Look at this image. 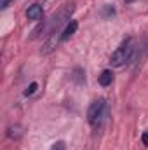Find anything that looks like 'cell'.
<instances>
[{
    "label": "cell",
    "instance_id": "1",
    "mask_svg": "<svg viewBox=\"0 0 148 150\" xmlns=\"http://www.w3.org/2000/svg\"><path fill=\"white\" fill-rule=\"evenodd\" d=\"M134 52H136V45H134V38H125L118 47L117 51L111 54L110 63L113 67H122L125 63H131L132 58H134Z\"/></svg>",
    "mask_w": 148,
    "mask_h": 150
},
{
    "label": "cell",
    "instance_id": "2",
    "mask_svg": "<svg viewBox=\"0 0 148 150\" xmlns=\"http://www.w3.org/2000/svg\"><path fill=\"white\" fill-rule=\"evenodd\" d=\"M106 117V101L103 98L94 100L87 110V120L91 126H99L103 122V119Z\"/></svg>",
    "mask_w": 148,
    "mask_h": 150
},
{
    "label": "cell",
    "instance_id": "3",
    "mask_svg": "<svg viewBox=\"0 0 148 150\" xmlns=\"http://www.w3.org/2000/svg\"><path fill=\"white\" fill-rule=\"evenodd\" d=\"M42 16H44V9H42L40 4H32V5L26 9V18L32 19V21H38V19H42Z\"/></svg>",
    "mask_w": 148,
    "mask_h": 150
},
{
    "label": "cell",
    "instance_id": "4",
    "mask_svg": "<svg viewBox=\"0 0 148 150\" xmlns=\"http://www.w3.org/2000/svg\"><path fill=\"white\" fill-rule=\"evenodd\" d=\"M77 28H78V23H77L75 19L68 21V23H66V26H65V28H63V32H61V38H59V40H61V42H66V40L72 37L75 32H77Z\"/></svg>",
    "mask_w": 148,
    "mask_h": 150
},
{
    "label": "cell",
    "instance_id": "5",
    "mask_svg": "<svg viewBox=\"0 0 148 150\" xmlns=\"http://www.w3.org/2000/svg\"><path fill=\"white\" fill-rule=\"evenodd\" d=\"M98 82H99V86L108 87L111 82H113V74H111V70H103L101 74L98 75Z\"/></svg>",
    "mask_w": 148,
    "mask_h": 150
},
{
    "label": "cell",
    "instance_id": "6",
    "mask_svg": "<svg viewBox=\"0 0 148 150\" xmlns=\"http://www.w3.org/2000/svg\"><path fill=\"white\" fill-rule=\"evenodd\" d=\"M72 80H73L75 84H78V86L84 84V82H85V74H84V70L77 67L73 72H72Z\"/></svg>",
    "mask_w": 148,
    "mask_h": 150
},
{
    "label": "cell",
    "instance_id": "7",
    "mask_svg": "<svg viewBox=\"0 0 148 150\" xmlns=\"http://www.w3.org/2000/svg\"><path fill=\"white\" fill-rule=\"evenodd\" d=\"M21 134H23V127L21 126H11L9 131H7V136L12 138V140H18Z\"/></svg>",
    "mask_w": 148,
    "mask_h": 150
},
{
    "label": "cell",
    "instance_id": "8",
    "mask_svg": "<svg viewBox=\"0 0 148 150\" xmlns=\"http://www.w3.org/2000/svg\"><path fill=\"white\" fill-rule=\"evenodd\" d=\"M101 16H103V18H111V16H115V9L106 4V5L103 7V11H101Z\"/></svg>",
    "mask_w": 148,
    "mask_h": 150
},
{
    "label": "cell",
    "instance_id": "9",
    "mask_svg": "<svg viewBox=\"0 0 148 150\" xmlns=\"http://www.w3.org/2000/svg\"><path fill=\"white\" fill-rule=\"evenodd\" d=\"M37 82H32V84H30V86H28V89H26V91H25V96H32V94H33V93H35V91H37Z\"/></svg>",
    "mask_w": 148,
    "mask_h": 150
},
{
    "label": "cell",
    "instance_id": "10",
    "mask_svg": "<svg viewBox=\"0 0 148 150\" xmlns=\"http://www.w3.org/2000/svg\"><path fill=\"white\" fill-rule=\"evenodd\" d=\"M51 150H66V145H65V142L59 140V142H56V143L52 145V149Z\"/></svg>",
    "mask_w": 148,
    "mask_h": 150
},
{
    "label": "cell",
    "instance_id": "11",
    "mask_svg": "<svg viewBox=\"0 0 148 150\" xmlns=\"http://www.w3.org/2000/svg\"><path fill=\"white\" fill-rule=\"evenodd\" d=\"M12 2H14V0H2V2H0V9H7Z\"/></svg>",
    "mask_w": 148,
    "mask_h": 150
},
{
    "label": "cell",
    "instance_id": "12",
    "mask_svg": "<svg viewBox=\"0 0 148 150\" xmlns=\"http://www.w3.org/2000/svg\"><path fill=\"white\" fill-rule=\"evenodd\" d=\"M141 142H143V145H145V147H148V133H143Z\"/></svg>",
    "mask_w": 148,
    "mask_h": 150
},
{
    "label": "cell",
    "instance_id": "13",
    "mask_svg": "<svg viewBox=\"0 0 148 150\" xmlns=\"http://www.w3.org/2000/svg\"><path fill=\"white\" fill-rule=\"evenodd\" d=\"M125 4H132V2H136V0H124Z\"/></svg>",
    "mask_w": 148,
    "mask_h": 150
}]
</instances>
